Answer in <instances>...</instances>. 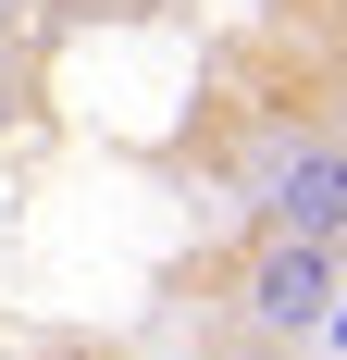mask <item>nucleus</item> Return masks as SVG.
<instances>
[{
    "label": "nucleus",
    "mask_w": 347,
    "mask_h": 360,
    "mask_svg": "<svg viewBox=\"0 0 347 360\" xmlns=\"http://www.w3.org/2000/svg\"><path fill=\"white\" fill-rule=\"evenodd\" d=\"M335 298H347V249H310V236H261L248 274H236V311L261 335H310Z\"/></svg>",
    "instance_id": "obj_2"
},
{
    "label": "nucleus",
    "mask_w": 347,
    "mask_h": 360,
    "mask_svg": "<svg viewBox=\"0 0 347 360\" xmlns=\"http://www.w3.org/2000/svg\"><path fill=\"white\" fill-rule=\"evenodd\" d=\"M261 236L347 249V124H298L261 149Z\"/></svg>",
    "instance_id": "obj_1"
}]
</instances>
